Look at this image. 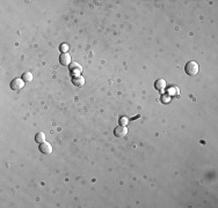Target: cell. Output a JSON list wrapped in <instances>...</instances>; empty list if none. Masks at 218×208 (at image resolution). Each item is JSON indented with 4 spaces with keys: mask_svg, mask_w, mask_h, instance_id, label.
<instances>
[{
    "mask_svg": "<svg viewBox=\"0 0 218 208\" xmlns=\"http://www.w3.org/2000/svg\"><path fill=\"white\" fill-rule=\"evenodd\" d=\"M35 141L38 143H42L45 141V134L43 133V132H38V133L35 135Z\"/></svg>",
    "mask_w": 218,
    "mask_h": 208,
    "instance_id": "10",
    "label": "cell"
},
{
    "mask_svg": "<svg viewBox=\"0 0 218 208\" xmlns=\"http://www.w3.org/2000/svg\"><path fill=\"white\" fill-rule=\"evenodd\" d=\"M22 80L24 82H30L32 80V74L30 72H26V73H23L22 75Z\"/></svg>",
    "mask_w": 218,
    "mask_h": 208,
    "instance_id": "11",
    "label": "cell"
},
{
    "mask_svg": "<svg viewBox=\"0 0 218 208\" xmlns=\"http://www.w3.org/2000/svg\"><path fill=\"white\" fill-rule=\"evenodd\" d=\"M40 152L43 153V154H51V152H52V146H51L49 142L44 141V142L40 143Z\"/></svg>",
    "mask_w": 218,
    "mask_h": 208,
    "instance_id": "4",
    "label": "cell"
},
{
    "mask_svg": "<svg viewBox=\"0 0 218 208\" xmlns=\"http://www.w3.org/2000/svg\"><path fill=\"white\" fill-rule=\"evenodd\" d=\"M23 86H24V81L20 78H15L13 81L11 82V88H12L13 90H20V89L23 88Z\"/></svg>",
    "mask_w": 218,
    "mask_h": 208,
    "instance_id": "2",
    "label": "cell"
},
{
    "mask_svg": "<svg viewBox=\"0 0 218 208\" xmlns=\"http://www.w3.org/2000/svg\"><path fill=\"white\" fill-rule=\"evenodd\" d=\"M120 121H121V124H122V126H124V125H126L129 123V120L126 119V118H124V117H122L120 119Z\"/></svg>",
    "mask_w": 218,
    "mask_h": 208,
    "instance_id": "13",
    "label": "cell"
},
{
    "mask_svg": "<svg viewBox=\"0 0 218 208\" xmlns=\"http://www.w3.org/2000/svg\"><path fill=\"white\" fill-rule=\"evenodd\" d=\"M72 83L77 87H83L85 84V78L83 75H74L72 78Z\"/></svg>",
    "mask_w": 218,
    "mask_h": 208,
    "instance_id": "6",
    "label": "cell"
},
{
    "mask_svg": "<svg viewBox=\"0 0 218 208\" xmlns=\"http://www.w3.org/2000/svg\"><path fill=\"white\" fill-rule=\"evenodd\" d=\"M59 63L64 66H67V65L71 64V55L66 52V53H62L59 57Z\"/></svg>",
    "mask_w": 218,
    "mask_h": 208,
    "instance_id": "7",
    "label": "cell"
},
{
    "mask_svg": "<svg viewBox=\"0 0 218 208\" xmlns=\"http://www.w3.org/2000/svg\"><path fill=\"white\" fill-rule=\"evenodd\" d=\"M185 71H186V73L188 74V75H190V76H195L196 74L199 73V64H197L196 61L191 60V61H188V63L186 64Z\"/></svg>",
    "mask_w": 218,
    "mask_h": 208,
    "instance_id": "1",
    "label": "cell"
},
{
    "mask_svg": "<svg viewBox=\"0 0 218 208\" xmlns=\"http://www.w3.org/2000/svg\"><path fill=\"white\" fill-rule=\"evenodd\" d=\"M70 72L74 75H80L81 72H83V67H81V65L79 64V63H72V64H70Z\"/></svg>",
    "mask_w": 218,
    "mask_h": 208,
    "instance_id": "3",
    "label": "cell"
},
{
    "mask_svg": "<svg viewBox=\"0 0 218 208\" xmlns=\"http://www.w3.org/2000/svg\"><path fill=\"white\" fill-rule=\"evenodd\" d=\"M161 100H162V102H165V103H168V102L171 101V98H169V97H165V96L162 97Z\"/></svg>",
    "mask_w": 218,
    "mask_h": 208,
    "instance_id": "14",
    "label": "cell"
},
{
    "mask_svg": "<svg viewBox=\"0 0 218 208\" xmlns=\"http://www.w3.org/2000/svg\"><path fill=\"white\" fill-rule=\"evenodd\" d=\"M167 92H168V95H169V96H174V95L177 96V95L180 94V89H179L177 86H172V87L168 88Z\"/></svg>",
    "mask_w": 218,
    "mask_h": 208,
    "instance_id": "9",
    "label": "cell"
},
{
    "mask_svg": "<svg viewBox=\"0 0 218 208\" xmlns=\"http://www.w3.org/2000/svg\"><path fill=\"white\" fill-rule=\"evenodd\" d=\"M60 50H62L63 53H66V51L69 50V45H67V44H62V45H60Z\"/></svg>",
    "mask_w": 218,
    "mask_h": 208,
    "instance_id": "12",
    "label": "cell"
},
{
    "mask_svg": "<svg viewBox=\"0 0 218 208\" xmlns=\"http://www.w3.org/2000/svg\"><path fill=\"white\" fill-rule=\"evenodd\" d=\"M114 133H115L117 138H123V137H125L128 134V128L125 126H117L115 131H114Z\"/></svg>",
    "mask_w": 218,
    "mask_h": 208,
    "instance_id": "5",
    "label": "cell"
},
{
    "mask_svg": "<svg viewBox=\"0 0 218 208\" xmlns=\"http://www.w3.org/2000/svg\"><path fill=\"white\" fill-rule=\"evenodd\" d=\"M154 88H156L157 90L162 92V90L166 88V81H165L164 79H159V80H157V81L154 82Z\"/></svg>",
    "mask_w": 218,
    "mask_h": 208,
    "instance_id": "8",
    "label": "cell"
}]
</instances>
